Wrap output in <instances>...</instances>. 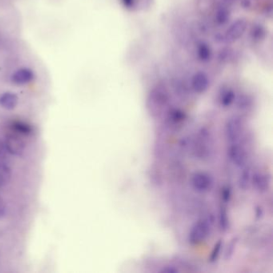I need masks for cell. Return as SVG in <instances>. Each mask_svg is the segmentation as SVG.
Listing matches in <instances>:
<instances>
[{"mask_svg": "<svg viewBox=\"0 0 273 273\" xmlns=\"http://www.w3.org/2000/svg\"><path fill=\"white\" fill-rule=\"evenodd\" d=\"M214 225V216L211 214H207L203 217L199 218L197 221L191 226L187 239L192 245H197L205 241L211 235Z\"/></svg>", "mask_w": 273, "mask_h": 273, "instance_id": "1", "label": "cell"}, {"mask_svg": "<svg viewBox=\"0 0 273 273\" xmlns=\"http://www.w3.org/2000/svg\"><path fill=\"white\" fill-rule=\"evenodd\" d=\"M192 152L196 159L207 160L212 153V140L211 134L205 128H202L198 132L195 140L191 143Z\"/></svg>", "mask_w": 273, "mask_h": 273, "instance_id": "2", "label": "cell"}, {"mask_svg": "<svg viewBox=\"0 0 273 273\" xmlns=\"http://www.w3.org/2000/svg\"><path fill=\"white\" fill-rule=\"evenodd\" d=\"M243 132V122L238 116L230 117L224 126L226 140L229 144L240 141Z\"/></svg>", "mask_w": 273, "mask_h": 273, "instance_id": "3", "label": "cell"}, {"mask_svg": "<svg viewBox=\"0 0 273 273\" xmlns=\"http://www.w3.org/2000/svg\"><path fill=\"white\" fill-rule=\"evenodd\" d=\"M4 146L8 153L12 156H20L24 153L26 148V143L24 136L16 132H9L5 137Z\"/></svg>", "mask_w": 273, "mask_h": 273, "instance_id": "4", "label": "cell"}, {"mask_svg": "<svg viewBox=\"0 0 273 273\" xmlns=\"http://www.w3.org/2000/svg\"><path fill=\"white\" fill-rule=\"evenodd\" d=\"M227 154L230 161L238 168H243L246 165L247 160V152L244 147L240 144V141L229 144Z\"/></svg>", "mask_w": 273, "mask_h": 273, "instance_id": "5", "label": "cell"}, {"mask_svg": "<svg viewBox=\"0 0 273 273\" xmlns=\"http://www.w3.org/2000/svg\"><path fill=\"white\" fill-rule=\"evenodd\" d=\"M191 185L199 193H206L212 188L213 179L207 172H195L191 176Z\"/></svg>", "mask_w": 273, "mask_h": 273, "instance_id": "6", "label": "cell"}, {"mask_svg": "<svg viewBox=\"0 0 273 273\" xmlns=\"http://www.w3.org/2000/svg\"><path fill=\"white\" fill-rule=\"evenodd\" d=\"M247 29V21L239 19L231 24L224 35L223 40L228 44H231L241 38Z\"/></svg>", "mask_w": 273, "mask_h": 273, "instance_id": "7", "label": "cell"}, {"mask_svg": "<svg viewBox=\"0 0 273 273\" xmlns=\"http://www.w3.org/2000/svg\"><path fill=\"white\" fill-rule=\"evenodd\" d=\"M209 88V80L203 72H197L191 79V88L197 94H203Z\"/></svg>", "mask_w": 273, "mask_h": 273, "instance_id": "8", "label": "cell"}, {"mask_svg": "<svg viewBox=\"0 0 273 273\" xmlns=\"http://www.w3.org/2000/svg\"><path fill=\"white\" fill-rule=\"evenodd\" d=\"M251 183L258 192L264 193L270 188L271 178L267 174L257 172L254 174L253 176H251Z\"/></svg>", "mask_w": 273, "mask_h": 273, "instance_id": "9", "label": "cell"}, {"mask_svg": "<svg viewBox=\"0 0 273 273\" xmlns=\"http://www.w3.org/2000/svg\"><path fill=\"white\" fill-rule=\"evenodd\" d=\"M149 100L151 103V108L152 107L153 110H161L168 104V93L165 92V90L158 88V89L154 90L152 93H151Z\"/></svg>", "mask_w": 273, "mask_h": 273, "instance_id": "10", "label": "cell"}, {"mask_svg": "<svg viewBox=\"0 0 273 273\" xmlns=\"http://www.w3.org/2000/svg\"><path fill=\"white\" fill-rule=\"evenodd\" d=\"M34 72L29 68H21L16 71L12 77V82L18 86L26 85L34 79Z\"/></svg>", "mask_w": 273, "mask_h": 273, "instance_id": "11", "label": "cell"}, {"mask_svg": "<svg viewBox=\"0 0 273 273\" xmlns=\"http://www.w3.org/2000/svg\"><path fill=\"white\" fill-rule=\"evenodd\" d=\"M19 104V97L12 92H5L0 96V106L6 110L15 109Z\"/></svg>", "mask_w": 273, "mask_h": 273, "instance_id": "12", "label": "cell"}, {"mask_svg": "<svg viewBox=\"0 0 273 273\" xmlns=\"http://www.w3.org/2000/svg\"><path fill=\"white\" fill-rule=\"evenodd\" d=\"M11 129L23 136H30L33 133V128L30 124L22 120H15L11 124Z\"/></svg>", "mask_w": 273, "mask_h": 273, "instance_id": "13", "label": "cell"}, {"mask_svg": "<svg viewBox=\"0 0 273 273\" xmlns=\"http://www.w3.org/2000/svg\"><path fill=\"white\" fill-rule=\"evenodd\" d=\"M230 18V10L229 8H227L225 5H221L217 8V10L215 12L214 20H215V24L219 26H223L224 24H227V21Z\"/></svg>", "mask_w": 273, "mask_h": 273, "instance_id": "14", "label": "cell"}, {"mask_svg": "<svg viewBox=\"0 0 273 273\" xmlns=\"http://www.w3.org/2000/svg\"><path fill=\"white\" fill-rule=\"evenodd\" d=\"M242 172L239 174V187L240 189L243 191H246V190L249 187L250 184L251 182V171L249 168H245V166L243 167Z\"/></svg>", "mask_w": 273, "mask_h": 273, "instance_id": "15", "label": "cell"}, {"mask_svg": "<svg viewBox=\"0 0 273 273\" xmlns=\"http://www.w3.org/2000/svg\"><path fill=\"white\" fill-rule=\"evenodd\" d=\"M12 172L9 166L0 164V187L8 185L12 180Z\"/></svg>", "mask_w": 273, "mask_h": 273, "instance_id": "16", "label": "cell"}, {"mask_svg": "<svg viewBox=\"0 0 273 273\" xmlns=\"http://www.w3.org/2000/svg\"><path fill=\"white\" fill-rule=\"evenodd\" d=\"M197 56L202 62H207L211 58V50L207 44L201 43L197 47Z\"/></svg>", "mask_w": 273, "mask_h": 273, "instance_id": "17", "label": "cell"}, {"mask_svg": "<svg viewBox=\"0 0 273 273\" xmlns=\"http://www.w3.org/2000/svg\"><path fill=\"white\" fill-rule=\"evenodd\" d=\"M235 98V95L233 91L227 89V90L223 91V93L220 95L219 101H220V104L223 107L227 108V107H229L230 105L233 104Z\"/></svg>", "mask_w": 273, "mask_h": 273, "instance_id": "18", "label": "cell"}, {"mask_svg": "<svg viewBox=\"0 0 273 273\" xmlns=\"http://www.w3.org/2000/svg\"><path fill=\"white\" fill-rule=\"evenodd\" d=\"M219 226L220 230L223 231H227L229 227V217L227 210L221 207L219 211Z\"/></svg>", "mask_w": 273, "mask_h": 273, "instance_id": "19", "label": "cell"}, {"mask_svg": "<svg viewBox=\"0 0 273 273\" xmlns=\"http://www.w3.org/2000/svg\"><path fill=\"white\" fill-rule=\"evenodd\" d=\"M168 120L172 124H180L182 121L185 120V115L184 112H181L180 110L173 109L170 111L168 114Z\"/></svg>", "mask_w": 273, "mask_h": 273, "instance_id": "20", "label": "cell"}, {"mask_svg": "<svg viewBox=\"0 0 273 273\" xmlns=\"http://www.w3.org/2000/svg\"><path fill=\"white\" fill-rule=\"evenodd\" d=\"M222 247H223V242H222L221 239H220L217 243H215L213 249L211 251V255H210L209 257V261L211 262V263L215 262V260L218 259L219 255H220V252H221Z\"/></svg>", "mask_w": 273, "mask_h": 273, "instance_id": "21", "label": "cell"}, {"mask_svg": "<svg viewBox=\"0 0 273 273\" xmlns=\"http://www.w3.org/2000/svg\"><path fill=\"white\" fill-rule=\"evenodd\" d=\"M236 243H237V240H236V239H233L231 240V243H229V245L227 246V250L225 251L226 259H229L231 255H232L234 250L235 248V246H236Z\"/></svg>", "mask_w": 273, "mask_h": 273, "instance_id": "22", "label": "cell"}, {"mask_svg": "<svg viewBox=\"0 0 273 273\" xmlns=\"http://www.w3.org/2000/svg\"><path fill=\"white\" fill-rule=\"evenodd\" d=\"M7 205L4 199L0 196V218L4 217V215L6 214Z\"/></svg>", "mask_w": 273, "mask_h": 273, "instance_id": "23", "label": "cell"}, {"mask_svg": "<svg viewBox=\"0 0 273 273\" xmlns=\"http://www.w3.org/2000/svg\"><path fill=\"white\" fill-rule=\"evenodd\" d=\"M179 271L177 267H174L172 265L165 266V267L161 270V272H167V273H176Z\"/></svg>", "mask_w": 273, "mask_h": 273, "instance_id": "24", "label": "cell"}, {"mask_svg": "<svg viewBox=\"0 0 273 273\" xmlns=\"http://www.w3.org/2000/svg\"><path fill=\"white\" fill-rule=\"evenodd\" d=\"M125 6L131 7L133 4L134 0H123Z\"/></svg>", "mask_w": 273, "mask_h": 273, "instance_id": "25", "label": "cell"}, {"mask_svg": "<svg viewBox=\"0 0 273 273\" xmlns=\"http://www.w3.org/2000/svg\"><path fill=\"white\" fill-rule=\"evenodd\" d=\"M4 148H5V146H4V142L1 139H0V155H1V153H2Z\"/></svg>", "mask_w": 273, "mask_h": 273, "instance_id": "26", "label": "cell"}]
</instances>
